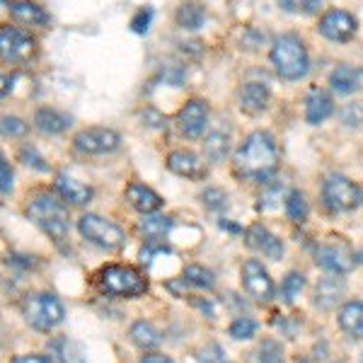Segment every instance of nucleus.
I'll list each match as a JSON object with an SVG mask.
<instances>
[{"label": "nucleus", "mask_w": 363, "mask_h": 363, "mask_svg": "<svg viewBox=\"0 0 363 363\" xmlns=\"http://www.w3.org/2000/svg\"><path fill=\"white\" fill-rule=\"evenodd\" d=\"M279 167V148L277 140L269 136L267 131L250 133L238 150L233 153V169L238 177L264 182L277 172Z\"/></svg>", "instance_id": "1"}, {"label": "nucleus", "mask_w": 363, "mask_h": 363, "mask_svg": "<svg viewBox=\"0 0 363 363\" xmlns=\"http://www.w3.org/2000/svg\"><path fill=\"white\" fill-rule=\"evenodd\" d=\"M27 216L42 228L56 245H61L63 240L68 238L70 218H68V206L63 203L61 196L51 194V191H37V194L29 196Z\"/></svg>", "instance_id": "2"}, {"label": "nucleus", "mask_w": 363, "mask_h": 363, "mask_svg": "<svg viewBox=\"0 0 363 363\" xmlns=\"http://www.w3.org/2000/svg\"><path fill=\"white\" fill-rule=\"evenodd\" d=\"M272 63L277 73L286 80H301L310 68L308 51L296 34H281L274 39Z\"/></svg>", "instance_id": "3"}, {"label": "nucleus", "mask_w": 363, "mask_h": 363, "mask_svg": "<svg viewBox=\"0 0 363 363\" xmlns=\"http://www.w3.org/2000/svg\"><path fill=\"white\" fill-rule=\"evenodd\" d=\"M97 286L102 294L114 298H136L148 291V281L140 277L136 269L121 264H109L99 269Z\"/></svg>", "instance_id": "4"}, {"label": "nucleus", "mask_w": 363, "mask_h": 363, "mask_svg": "<svg viewBox=\"0 0 363 363\" xmlns=\"http://www.w3.org/2000/svg\"><path fill=\"white\" fill-rule=\"evenodd\" d=\"M22 315L34 330L39 332H51L54 327H58L66 318V310H63V303L58 301L54 294H29L25 301H22Z\"/></svg>", "instance_id": "5"}, {"label": "nucleus", "mask_w": 363, "mask_h": 363, "mask_svg": "<svg viewBox=\"0 0 363 363\" xmlns=\"http://www.w3.org/2000/svg\"><path fill=\"white\" fill-rule=\"evenodd\" d=\"M78 230L87 242L97 245L99 250L116 252L126 245V233L121 230L114 220L102 218V216H97V213H85L83 218L78 220Z\"/></svg>", "instance_id": "6"}, {"label": "nucleus", "mask_w": 363, "mask_h": 363, "mask_svg": "<svg viewBox=\"0 0 363 363\" xmlns=\"http://www.w3.org/2000/svg\"><path fill=\"white\" fill-rule=\"evenodd\" d=\"M315 259H318V264L322 269H327V272L332 274H349L351 269L356 267V255L354 250H351V245L347 242L344 238H327L322 240V242L315 247Z\"/></svg>", "instance_id": "7"}, {"label": "nucleus", "mask_w": 363, "mask_h": 363, "mask_svg": "<svg viewBox=\"0 0 363 363\" xmlns=\"http://www.w3.org/2000/svg\"><path fill=\"white\" fill-rule=\"evenodd\" d=\"M322 199L332 211H354L363 201V191L344 174H330L322 182Z\"/></svg>", "instance_id": "8"}, {"label": "nucleus", "mask_w": 363, "mask_h": 363, "mask_svg": "<svg viewBox=\"0 0 363 363\" xmlns=\"http://www.w3.org/2000/svg\"><path fill=\"white\" fill-rule=\"evenodd\" d=\"M121 143V136L112 128H102V126H92L83 128L80 133H75L73 145L85 155H104V153H114Z\"/></svg>", "instance_id": "9"}, {"label": "nucleus", "mask_w": 363, "mask_h": 363, "mask_svg": "<svg viewBox=\"0 0 363 363\" xmlns=\"http://www.w3.org/2000/svg\"><path fill=\"white\" fill-rule=\"evenodd\" d=\"M242 286H245V291L259 303H269L277 296V286H274L272 277H269V272L262 267V262H257V259H247L242 264Z\"/></svg>", "instance_id": "10"}, {"label": "nucleus", "mask_w": 363, "mask_h": 363, "mask_svg": "<svg viewBox=\"0 0 363 363\" xmlns=\"http://www.w3.org/2000/svg\"><path fill=\"white\" fill-rule=\"evenodd\" d=\"M0 51H3V58L10 63H22L29 61L37 51V44L29 37L27 32L15 27H0Z\"/></svg>", "instance_id": "11"}, {"label": "nucleus", "mask_w": 363, "mask_h": 363, "mask_svg": "<svg viewBox=\"0 0 363 363\" xmlns=\"http://www.w3.org/2000/svg\"><path fill=\"white\" fill-rule=\"evenodd\" d=\"M356 17L347 13V10H330V13H325L322 15V20H320V34L325 39H330V42H339V44H344V42H349L351 37L356 34Z\"/></svg>", "instance_id": "12"}, {"label": "nucleus", "mask_w": 363, "mask_h": 363, "mask_svg": "<svg viewBox=\"0 0 363 363\" xmlns=\"http://www.w3.org/2000/svg\"><path fill=\"white\" fill-rule=\"evenodd\" d=\"M208 124V104L203 99H189L177 114V126L186 138H199Z\"/></svg>", "instance_id": "13"}, {"label": "nucleus", "mask_w": 363, "mask_h": 363, "mask_svg": "<svg viewBox=\"0 0 363 363\" xmlns=\"http://www.w3.org/2000/svg\"><path fill=\"white\" fill-rule=\"evenodd\" d=\"M245 242H247V247H252L255 252H262V255L274 262L284 257V242H281L272 230H267L262 223H252L247 230H245Z\"/></svg>", "instance_id": "14"}, {"label": "nucleus", "mask_w": 363, "mask_h": 363, "mask_svg": "<svg viewBox=\"0 0 363 363\" xmlns=\"http://www.w3.org/2000/svg\"><path fill=\"white\" fill-rule=\"evenodd\" d=\"M167 169L179 174V177L194 179V182L206 177V165H203L201 157L196 153H191V150H172V153L167 155Z\"/></svg>", "instance_id": "15"}, {"label": "nucleus", "mask_w": 363, "mask_h": 363, "mask_svg": "<svg viewBox=\"0 0 363 363\" xmlns=\"http://www.w3.org/2000/svg\"><path fill=\"white\" fill-rule=\"evenodd\" d=\"M126 201L143 216L155 213V211L162 206V196L150 189V186L140 184V182H131V184L126 186Z\"/></svg>", "instance_id": "16"}, {"label": "nucleus", "mask_w": 363, "mask_h": 363, "mask_svg": "<svg viewBox=\"0 0 363 363\" xmlns=\"http://www.w3.org/2000/svg\"><path fill=\"white\" fill-rule=\"evenodd\" d=\"M56 191L63 201L73 203V206H85V203L92 201V189L83 182L68 177L66 172H58L56 174Z\"/></svg>", "instance_id": "17"}, {"label": "nucleus", "mask_w": 363, "mask_h": 363, "mask_svg": "<svg viewBox=\"0 0 363 363\" xmlns=\"http://www.w3.org/2000/svg\"><path fill=\"white\" fill-rule=\"evenodd\" d=\"M332 112H335V102H332V95L327 90H320V87H315V90L310 92L308 99H306V119H308V124L318 126Z\"/></svg>", "instance_id": "18"}, {"label": "nucleus", "mask_w": 363, "mask_h": 363, "mask_svg": "<svg viewBox=\"0 0 363 363\" xmlns=\"http://www.w3.org/2000/svg\"><path fill=\"white\" fill-rule=\"evenodd\" d=\"M339 327L349 337L363 339V301H349L339 310Z\"/></svg>", "instance_id": "19"}, {"label": "nucleus", "mask_w": 363, "mask_h": 363, "mask_svg": "<svg viewBox=\"0 0 363 363\" xmlns=\"http://www.w3.org/2000/svg\"><path fill=\"white\" fill-rule=\"evenodd\" d=\"M240 107L247 114H259L269 107V90L262 83H247L240 90Z\"/></svg>", "instance_id": "20"}, {"label": "nucleus", "mask_w": 363, "mask_h": 363, "mask_svg": "<svg viewBox=\"0 0 363 363\" xmlns=\"http://www.w3.org/2000/svg\"><path fill=\"white\" fill-rule=\"evenodd\" d=\"M344 296V284L339 279H322L315 289V306L322 310H332L339 306Z\"/></svg>", "instance_id": "21"}, {"label": "nucleus", "mask_w": 363, "mask_h": 363, "mask_svg": "<svg viewBox=\"0 0 363 363\" xmlns=\"http://www.w3.org/2000/svg\"><path fill=\"white\" fill-rule=\"evenodd\" d=\"M34 126H37L42 133H46V136H56V133L66 131L70 124H68L66 114L56 112V109H49V107H42V109H37V114H34Z\"/></svg>", "instance_id": "22"}, {"label": "nucleus", "mask_w": 363, "mask_h": 363, "mask_svg": "<svg viewBox=\"0 0 363 363\" xmlns=\"http://www.w3.org/2000/svg\"><path fill=\"white\" fill-rule=\"evenodd\" d=\"M330 85H332V90L339 92V95H349V92H354L361 87V73L344 63V66H337L330 73Z\"/></svg>", "instance_id": "23"}, {"label": "nucleus", "mask_w": 363, "mask_h": 363, "mask_svg": "<svg viewBox=\"0 0 363 363\" xmlns=\"http://www.w3.org/2000/svg\"><path fill=\"white\" fill-rule=\"evenodd\" d=\"M10 15L15 17L20 25H46L49 22V17L42 8H39L37 3H29V0H17V3L10 5Z\"/></svg>", "instance_id": "24"}, {"label": "nucleus", "mask_w": 363, "mask_h": 363, "mask_svg": "<svg viewBox=\"0 0 363 363\" xmlns=\"http://www.w3.org/2000/svg\"><path fill=\"white\" fill-rule=\"evenodd\" d=\"M128 337H131V342L136 344L138 349H143V351H150V349L160 347V342H162L160 332H157L155 327L150 325V322H145V320H138L136 325L131 327Z\"/></svg>", "instance_id": "25"}, {"label": "nucleus", "mask_w": 363, "mask_h": 363, "mask_svg": "<svg viewBox=\"0 0 363 363\" xmlns=\"http://www.w3.org/2000/svg\"><path fill=\"white\" fill-rule=\"evenodd\" d=\"M140 233H143L145 238L150 240V242H155V240L165 238L169 233V228H172V220L167 218V216H157V213H148L143 216V220H140Z\"/></svg>", "instance_id": "26"}, {"label": "nucleus", "mask_w": 363, "mask_h": 363, "mask_svg": "<svg viewBox=\"0 0 363 363\" xmlns=\"http://www.w3.org/2000/svg\"><path fill=\"white\" fill-rule=\"evenodd\" d=\"M206 20V13L199 3H182L177 10V22L184 29H199Z\"/></svg>", "instance_id": "27"}, {"label": "nucleus", "mask_w": 363, "mask_h": 363, "mask_svg": "<svg viewBox=\"0 0 363 363\" xmlns=\"http://www.w3.org/2000/svg\"><path fill=\"white\" fill-rule=\"evenodd\" d=\"M182 279H184L189 286H196V289H203V291H211L216 286L213 274H211L208 269L199 267V264L184 267V272H182Z\"/></svg>", "instance_id": "28"}, {"label": "nucleus", "mask_w": 363, "mask_h": 363, "mask_svg": "<svg viewBox=\"0 0 363 363\" xmlns=\"http://www.w3.org/2000/svg\"><path fill=\"white\" fill-rule=\"evenodd\" d=\"M255 361L257 363H284V347L277 339H262V344L255 349Z\"/></svg>", "instance_id": "29"}, {"label": "nucleus", "mask_w": 363, "mask_h": 363, "mask_svg": "<svg viewBox=\"0 0 363 363\" xmlns=\"http://www.w3.org/2000/svg\"><path fill=\"white\" fill-rule=\"evenodd\" d=\"M228 136H223V133H208L206 140H203V153H206V157L211 162H220L223 157L228 155Z\"/></svg>", "instance_id": "30"}, {"label": "nucleus", "mask_w": 363, "mask_h": 363, "mask_svg": "<svg viewBox=\"0 0 363 363\" xmlns=\"http://www.w3.org/2000/svg\"><path fill=\"white\" fill-rule=\"evenodd\" d=\"M286 216H289L294 223H303V220L308 218V201L303 191L296 189L286 196Z\"/></svg>", "instance_id": "31"}, {"label": "nucleus", "mask_w": 363, "mask_h": 363, "mask_svg": "<svg viewBox=\"0 0 363 363\" xmlns=\"http://www.w3.org/2000/svg\"><path fill=\"white\" fill-rule=\"evenodd\" d=\"M303 289H306V277H303L301 272H289L284 284H281V296H284V301L291 306V303H296V298L303 294Z\"/></svg>", "instance_id": "32"}, {"label": "nucleus", "mask_w": 363, "mask_h": 363, "mask_svg": "<svg viewBox=\"0 0 363 363\" xmlns=\"http://www.w3.org/2000/svg\"><path fill=\"white\" fill-rule=\"evenodd\" d=\"M196 361L199 363H230V361H228L223 347H220V344H216V342L203 344V347L196 351Z\"/></svg>", "instance_id": "33"}, {"label": "nucleus", "mask_w": 363, "mask_h": 363, "mask_svg": "<svg viewBox=\"0 0 363 363\" xmlns=\"http://www.w3.org/2000/svg\"><path fill=\"white\" fill-rule=\"evenodd\" d=\"M228 332H230L233 339H252L257 332V322L252 318H235Z\"/></svg>", "instance_id": "34"}, {"label": "nucleus", "mask_w": 363, "mask_h": 363, "mask_svg": "<svg viewBox=\"0 0 363 363\" xmlns=\"http://www.w3.org/2000/svg\"><path fill=\"white\" fill-rule=\"evenodd\" d=\"M342 119L349 126H361L363 124V102H349L342 109Z\"/></svg>", "instance_id": "35"}, {"label": "nucleus", "mask_w": 363, "mask_h": 363, "mask_svg": "<svg viewBox=\"0 0 363 363\" xmlns=\"http://www.w3.org/2000/svg\"><path fill=\"white\" fill-rule=\"evenodd\" d=\"M201 201L206 203L208 208L218 211V208H225L228 196H225V191H220V189H206V191L201 194Z\"/></svg>", "instance_id": "36"}, {"label": "nucleus", "mask_w": 363, "mask_h": 363, "mask_svg": "<svg viewBox=\"0 0 363 363\" xmlns=\"http://www.w3.org/2000/svg\"><path fill=\"white\" fill-rule=\"evenodd\" d=\"M27 124L17 116H5L3 119V133L5 136H25L27 133Z\"/></svg>", "instance_id": "37"}, {"label": "nucleus", "mask_w": 363, "mask_h": 363, "mask_svg": "<svg viewBox=\"0 0 363 363\" xmlns=\"http://www.w3.org/2000/svg\"><path fill=\"white\" fill-rule=\"evenodd\" d=\"M63 347H66L63 339H56V342L49 344V349H46V359H49V363H68V356L63 354Z\"/></svg>", "instance_id": "38"}, {"label": "nucleus", "mask_w": 363, "mask_h": 363, "mask_svg": "<svg viewBox=\"0 0 363 363\" xmlns=\"http://www.w3.org/2000/svg\"><path fill=\"white\" fill-rule=\"evenodd\" d=\"M20 155H22V160H25V165H32L34 169H42V172H46V169H49V165H46L42 157L37 155V150L29 148V145H27V148H22Z\"/></svg>", "instance_id": "39"}, {"label": "nucleus", "mask_w": 363, "mask_h": 363, "mask_svg": "<svg viewBox=\"0 0 363 363\" xmlns=\"http://www.w3.org/2000/svg\"><path fill=\"white\" fill-rule=\"evenodd\" d=\"M150 17H153V10H150V8H143V10H138V15L133 17V22H131L133 32L143 34L145 29H148V22H150Z\"/></svg>", "instance_id": "40"}, {"label": "nucleus", "mask_w": 363, "mask_h": 363, "mask_svg": "<svg viewBox=\"0 0 363 363\" xmlns=\"http://www.w3.org/2000/svg\"><path fill=\"white\" fill-rule=\"evenodd\" d=\"M0 172H3V194H10V189H13V169H10L8 160H0Z\"/></svg>", "instance_id": "41"}, {"label": "nucleus", "mask_w": 363, "mask_h": 363, "mask_svg": "<svg viewBox=\"0 0 363 363\" xmlns=\"http://www.w3.org/2000/svg\"><path fill=\"white\" fill-rule=\"evenodd\" d=\"M10 363H49V359L39 354H22V356H15Z\"/></svg>", "instance_id": "42"}, {"label": "nucleus", "mask_w": 363, "mask_h": 363, "mask_svg": "<svg viewBox=\"0 0 363 363\" xmlns=\"http://www.w3.org/2000/svg\"><path fill=\"white\" fill-rule=\"evenodd\" d=\"M138 363H174V361L165 354H148V356H143Z\"/></svg>", "instance_id": "43"}, {"label": "nucleus", "mask_w": 363, "mask_h": 363, "mask_svg": "<svg viewBox=\"0 0 363 363\" xmlns=\"http://www.w3.org/2000/svg\"><path fill=\"white\" fill-rule=\"evenodd\" d=\"M303 8V13H315V10L320 8V0H298Z\"/></svg>", "instance_id": "44"}, {"label": "nucleus", "mask_w": 363, "mask_h": 363, "mask_svg": "<svg viewBox=\"0 0 363 363\" xmlns=\"http://www.w3.org/2000/svg\"><path fill=\"white\" fill-rule=\"evenodd\" d=\"M279 5L286 10V13H294L296 10V0H279Z\"/></svg>", "instance_id": "45"}, {"label": "nucleus", "mask_w": 363, "mask_h": 363, "mask_svg": "<svg viewBox=\"0 0 363 363\" xmlns=\"http://www.w3.org/2000/svg\"><path fill=\"white\" fill-rule=\"evenodd\" d=\"M298 363H310V361H298Z\"/></svg>", "instance_id": "46"}, {"label": "nucleus", "mask_w": 363, "mask_h": 363, "mask_svg": "<svg viewBox=\"0 0 363 363\" xmlns=\"http://www.w3.org/2000/svg\"><path fill=\"white\" fill-rule=\"evenodd\" d=\"M361 363H363V359H361Z\"/></svg>", "instance_id": "47"}]
</instances>
